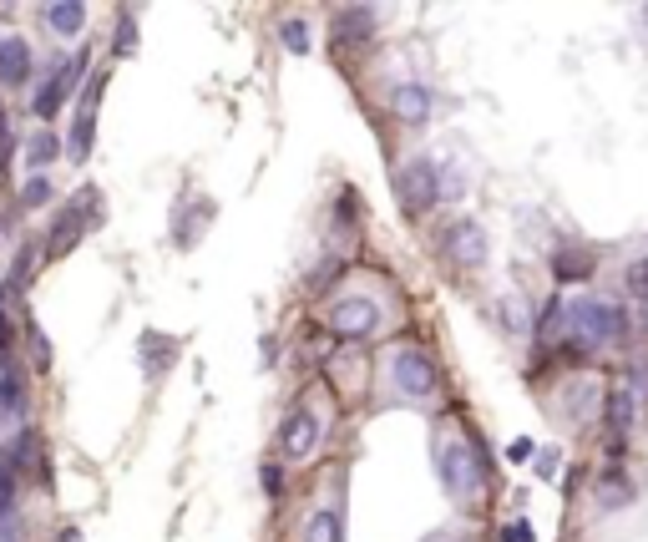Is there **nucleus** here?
I'll return each instance as SVG.
<instances>
[{"label":"nucleus","instance_id":"f257e3e1","mask_svg":"<svg viewBox=\"0 0 648 542\" xmlns=\"http://www.w3.org/2000/svg\"><path fill=\"white\" fill-rule=\"evenodd\" d=\"M623 335H628V320H623L618 304L593 299V294L567 304V345L573 350H603V345H613Z\"/></svg>","mask_w":648,"mask_h":542},{"label":"nucleus","instance_id":"f03ea898","mask_svg":"<svg viewBox=\"0 0 648 542\" xmlns=\"http://www.w3.org/2000/svg\"><path fill=\"white\" fill-rule=\"evenodd\" d=\"M436 467H441V487H446L456 502H471V497H481L486 467H481L476 446H466V441H456V436H451V441H441Z\"/></svg>","mask_w":648,"mask_h":542},{"label":"nucleus","instance_id":"7ed1b4c3","mask_svg":"<svg viewBox=\"0 0 648 542\" xmlns=\"http://www.w3.org/2000/svg\"><path fill=\"white\" fill-rule=\"evenodd\" d=\"M395 203L411 213V218L431 213L441 203V168L431 158H411V163L395 173Z\"/></svg>","mask_w":648,"mask_h":542},{"label":"nucleus","instance_id":"20e7f679","mask_svg":"<svg viewBox=\"0 0 648 542\" xmlns=\"http://www.w3.org/2000/svg\"><path fill=\"white\" fill-rule=\"evenodd\" d=\"M390 385H395L400 396H411V401H431L436 385H441V375H436V365H431L426 350L400 345V350L390 355Z\"/></svg>","mask_w":648,"mask_h":542},{"label":"nucleus","instance_id":"39448f33","mask_svg":"<svg viewBox=\"0 0 648 542\" xmlns=\"http://www.w3.org/2000/svg\"><path fill=\"white\" fill-rule=\"evenodd\" d=\"M324 325H330V335H340V340H370L380 330V304L370 294H345L340 304H330Z\"/></svg>","mask_w":648,"mask_h":542},{"label":"nucleus","instance_id":"423d86ee","mask_svg":"<svg viewBox=\"0 0 648 542\" xmlns=\"http://www.w3.org/2000/svg\"><path fill=\"white\" fill-rule=\"evenodd\" d=\"M76 76H87V51H81V56H66V61H56V66H51V76L36 87L31 112H36L41 122H51V117L66 107V97H71V87H76Z\"/></svg>","mask_w":648,"mask_h":542},{"label":"nucleus","instance_id":"0eeeda50","mask_svg":"<svg viewBox=\"0 0 648 542\" xmlns=\"http://www.w3.org/2000/svg\"><path fill=\"white\" fill-rule=\"evenodd\" d=\"M446 259L456 269H481L486 259H492V239H486V228L476 218H456L446 228Z\"/></svg>","mask_w":648,"mask_h":542},{"label":"nucleus","instance_id":"6e6552de","mask_svg":"<svg viewBox=\"0 0 648 542\" xmlns=\"http://www.w3.org/2000/svg\"><path fill=\"white\" fill-rule=\"evenodd\" d=\"M279 446H284V456H289V461L314 456V446H319V416H314L309 406L289 411V416H284V426H279Z\"/></svg>","mask_w":648,"mask_h":542},{"label":"nucleus","instance_id":"1a4fd4ad","mask_svg":"<svg viewBox=\"0 0 648 542\" xmlns=\"http://www.w3.org/2000/svg\"><path fill=\"white\" fill-rule=\"evenodd\" d=\"M97 97H102V76L92 82L87 102H81V112H76V122H71V142H66V152H71L76 163H87V158H92V142H97Z\"/></svg>","mask_w":648,"mask_h":542},{"label":"nucleus","instance_id":"9d476101","mask_svg":"<svg viewBox=\"0 0 648 542\" xmlns=\"http://www.w3.org/2000/svg\"><path fill=\"white\" fill-rule=\"evenodd\" d=\"M431 92L421 87V82H400L395 92H390V112H395V122H405V127H421V122H431Z\"/></svg>","mask_w":648,"mask_h":542},{"label":"nucleus","instance_id":"9b49d317","mask_svg":"<svg viewBox=\"0 0 648 542\" xmlns=\"http://www.w3.org/2000/svg\"><path fill=\"white\" fill-rule=\"evenodd\" d=\"M31 82V46L21 36H0V87H26Z\"/></svg>","mask_w":648,"mask_h":542},{"label":"nucleus","instance_id":"f8f14e48","mask_svg":"<svg viewBox=\"0 0 648 542\" xmlns=\"http://www.w3.org/2000/svg\"><path fill=\"white\" fill-rule=\"evenodd\" d=\"M81 234H87V218H81V203H66L61 208V218H56V228H51V239H46V254L51 259H61Z\"/></svg>","mask_w":648,"mask_h":542},{"label":"nucleus","instance_id":"ddd939ff","mask_svg":"<svg viewBox=\"0 0 648 542\" xmlns=\"http://www.w3.org/2000/svg\"><path fill=\"white\" fill-rule=\"evenodd\" d=\"M375 36V11L370 6H345L335 11V41L355 46V41H370Z\"/></svg>","mask_w":648,"mask_h":542},{"label":"nucleus","instance_id":"4468645a","mask_svg":"<svg viewBox=\"0 0 648 542\" xmlns=\"http://www.w3.org/2000/svg\"><path fill=\"white\" fill-rule=\"evenodd\" d=\"M633 416H638V396L628 391V380H623V385L608 391V431H613V441H623L633 431Z\"/></svg>","mask_w":648,"mask_h":542},{"label":"nucleus","instance_id":"2eb2a0df","mask_svg":"<svg viewBox=\"0 0 648 542\" xmlns=\"http://www.w3.org/2000/svg\"><path fill=\"white\" fill-rule=\"evenodd\" d=\"M593 502H598L603 512H618V507H628V502H633V482H628L618 467H608V472L593 482Z\"/></svg>","mask_w":648,"mask_h":542},{"label":"nucleus","instance_id":"dca6fc26","mask_svg":"<svg viewBox=\"0 0 648 542\" xmlns=\"http://www.w3.org/2000/svg\"><path fill=\"white\" fill-rule=\"evenodd\" d=\"M598 396H603L598 380H567L562 385V401H567V416H573V421H588L598 411Z\"/></svg>","mask_w":648,"mask_h":542},{"label":"nucleus","instance_id":"f3484780","mask_svg":"<svg viewBox=\"0 0 648 542\" xmlns=\"http://www.w3.org/2000/svg\"><path fill=\"white\" fill-rule=\"evenodd\" d=\"M41 16H46V26L56 36H81V31H87V6H76V0H51Z\"/></svg>","mask_w":648,"mask_h":542},{"label":"nucleus","instance_id":"a211bd4d","mask_svg":"<svg viewBox=\"0 0 648 542\" xmlns=\"http://www.w3.org/2000/svg\"><path fill=\"white\" fill-rule=\"evenodd\" d=\"M304 542H345L340 512H335V507H319V512L309 517V527H304Z\"/></svg>","mask_w":648,"mask_h":542},{"label":"nucleus","instance_id":"6ab92c4d","mask_svg":"<svg viewBox=\"0 0 648 542\" xmlns=\"http://www.w3.org/2000/svg\"><path fill=\"white\" fill-rule=\"evenodd\" d=\"M56 152H61V142H56V132H31L26 137V168L31 173H46V163H56Z\"/></svg>","mask_w":648,"mask_h":542},{"label":"nucleus","instance_id":"aec40b11","mask_svg":"<svg viewBox=\"0 0 648 542\" xmlns=\"http://www.w3.org/2000/svg\"><path fill=\"white\" fill-rule=\"evenodd\" d=\"M26 416V391L16 375H0V426L6 421H21Z\"/></svg>","mask_w":648,"mask_h":542},{"label":"nucleus","instance_id":"412c9836","mask_svg":"<svg viewBox=\"0 0 648 542\" xmlns=\"http://www.w3.org/2000/svg\"><path fill=\"white\" fill-rule=\"evenodd\" d=\"M497 320H502V330H507V335H527V325H532L527 304H522L517 294H502V299H497Z\"/></svg>","mask_w":648,"mask_h":542},{"label":"nucleus","instance_id":"4be33fe9","mask_svg":"<svg viewBox=\"0 0 648 542\" xmlns=\"http://www.w3.org/2000/svg\"><path fill=\"white\" fill-rule=\"evenodd\" d=\"M557 274H562V279H588V274H593V259L578 254V249H562V254H557Z\"/></svg>","mask_w":648,"mask_h":542},{"label":"nucleus","instance_id":"5701e85b","mask_svg":"<svg viewBox=\"0 0 648 542\" xmlns=\"http://www.w3.org/2000/svg\"><path fill=\"white\" fill-rule=\"evenodd\" d=\"M279 41H284V51L304 56V51H309V26H304V21H284V26H279Z\"/></svg>","mask_w":648,"mask_h":542},{"label":"nucleus","instance_id":"b1692460","mask_svg":"<svg viewBox=\"0 0 648 542\" xmlns=\"http://www.w3.org/2000/svg\"><path fill=\"white\" fill-rule=\"evenodd\" d=\"M21 203H26V208L51 203V178H46V173H31V178H26V188H21Z\"/></svg>","mask_w":648,"mask_h":542},{"label":"nucleus","instance_id":"393cba45","mask_svg":"<svg viewBox=\"0 0 648 542\" xmlns=\"http://www.w3.org/2000/svg\"><path fill=\"white\" fill-rule=\"evenodd\" d=\"M623 279H628V294H633L638 304H648V254H643V259H633Z\"/></svg>","mask_w":648,"mask_h":542},{"label":"nucleus","instance_id":"a878e982","mask_svg":"<svg viewBox=\"0 0 648 542\" xmlns=\"http://www.w3.org/2000/svg\"><path fill=\"white\" fill-rule=\"evenodd\" d=\"M466 193V168L461 163H446L441 168V198H461Z\"/></svg>","mask_w":648,"mask_h":542},{"label":"nucleus","instance_id":"bb28decb","mask_svg":"<svg viewBox=\"0 0 648 542\" xmlns=\"http://www.w3.org/2000/svg\"><path fill=\"white\" fill-rule=\"evenodd\" d=\"M11 517H16V477L0 472V522H11Z\"/></svg>","mask_w":648,"mask_h":542},{"label":"nucleus","instance_id":"cd10ccee","mask_svg":"<svg viewBox=\"0 0 648 542\" xmlns=\"http://www.w3.org/2000/svg\"><path fill=\"white\" fill-rule=\"evenodd\" d=\"M279 492H284V472L269 461V467H264V497H279Z\"/></svg>","mask_w":648,"mask_h":542},{"label":"nucleus","instance_id":"c85d7f7f","mask_svg":"<svg viewBox=\"0 0 648 542\" xmlns=\"http://www.w3.org/2000/svg\"><path fill=\"white\" fill-rule=\"evenodd\" d=\"M132 46H137V31H132V11H127L117 26V51H132Z\"/></svg>","mask_w":648,"mask_h":542},{"label":"nucleus","instance_id":"c756f323","mask_svg":"<svg viewBox=\"0 0 648 542\" xmlns=\"http://www.w3.org/2000/svg\"><path fill=\"white\" fill-rule=\"evenodd\" d=\"M502 542H532V527L517 517V522H507V532H502Z\"/></svg>","mask_w":648,"mask_h":542},{"label":"nucleus","instance_id":"7c9ffc66","mask_svg":"<svg viewBox=\"0 0 648 542\" xmlns=\"http://www.w3.org/2000/svg\"><path fill=\"white\" fill-rule=\"evenodd\" d=\"M537 477H557V451H542V456H537Z\"/></svg>","mask_w":648,"mask_h":542},{"label":"nucleus","instance_id":"2f4dec72","mask_svg":"<svg viewBox=\"0 0 648 542\" xmlns=\"http://www.w3.org/2000/svg\"><path fill=\"white\" fill-rule=\"evenodd\" d=\"M507 456H512V461H527V456H532V441H512V451H507Z\"/></svg>","mask_w":648,"mask_h":542},{"label":"nucleus","instance_id":"473e14b6","mask_svg":"<svg viewBox=\"0 0 648 542\" xmlns=\"http://www.w3.org/2000/svg\"><path fill=\"white\" fill-rule=\"evenodd\" d=\"M61 542H76V527H66V532H61Z\"/></svg>","mask_w":648,"mask_h":542},{"label":"nucleus","instance_id":"72a5a7b5","mask_svg":"<svg viewBox=\"0 0 648 542\" xmlns=\"http://www.w3.org/2000/svg\"><path fill=\"white\" fill-rule=\"evenodd\" d=\"M643 21H648V6H643Z\"/></svg>","mask_w":648,"mask_h":542}]
</instances>
